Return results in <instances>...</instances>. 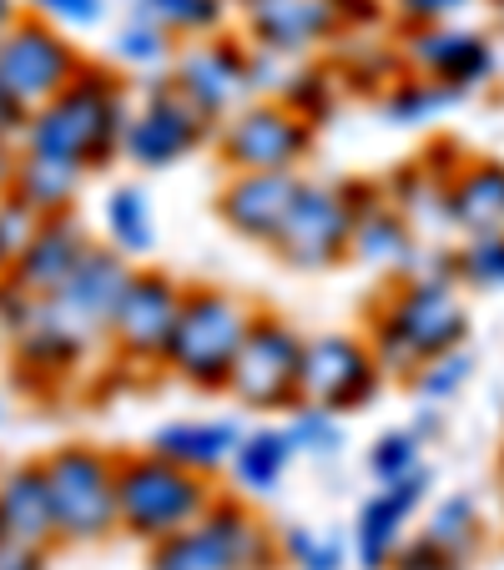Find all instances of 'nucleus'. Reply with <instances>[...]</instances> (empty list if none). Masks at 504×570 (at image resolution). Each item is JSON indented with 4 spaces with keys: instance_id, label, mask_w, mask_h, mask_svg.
Here are the masks:
<instances>
[{
    "instance_id": "obj_1",
    "label": "nucleus",
    "mask_w": 504,
    "mask_h": 570,
    "mask_svg": "<svg viewBox=\"0 0 504 570\" xmlns=\"http://www.w3.org/2000/svg\"><path fill=\"white\" fill-rule=\"evenodd\" d=\"M464 338H470V308L449 273H404L378 298L368 323L378 368L394 379H414L429 358L464 348Z\"/></svg>"
},
{
    "instance_id": "obj_2",
    "label": "nucleus",
    "mask_w": 504,
    "mask_h": 570,
    "mask_svg": "<svg viewBox=\"0 0 504 570\" xmlns=\"http://www.w3.org/2000/svg\"><path fill=\"white\" fill-rule=\"evenodd\" d=\"M131 121V97L111 71L97 61L81 66L71 87L56 101H46L26 127L21 151H41V157H61L81 173H97L111 157H121V137Z\"/></svg>"
},
{
    "instance_id": "obj_3",
    "label": "nucleus",
    "mask_w": 504,
    "mask_h": 570,
    "mask_svg": "<svg viewBox=\"0 0 504 570\" xmlns=\"http://www.w3.org/2000/svg\"><path fill=\"white\" fill-rule=\"evenodd\" d=\"M253 318H258V308L243 303L237 293L217 288V283L182 288V313H177V328H172V344H167L161 368L172 379H182L187 389L223 394Z\"/></svg>"
},
{
    "instance_id": "obj_4",
    "label": "nucleus",
    "mask_w": 504,
    "mask_h": 570,
    "mask_svg": "<svg viewBox=\"0 0 504 570\" xmlns=\"http://www.w3.org/2000/svg\"><path fill=\"white\" fill-rule=\"evenodd\" d=\"M217 505L213 480L161 460V454H117V520L127 535L161 546V540L192 530Z\"/></svg>"
},
{
    "instance_id": "obj_5",
    "label": "nucleus",
    "mask_w": 504,
    "mask_h": 570,
    "mask_svg": "<svg viewBox=\"0 0 504 570\" xmlns=\"http://www.w3.org/2000/svg\"><path fill=\"white\" fill-rule=\"evenodd\" d=\"M41 480L51 495L56 540L66 546H97L117 520V454L97 450V444H61V450L41 454Z\"/></svg>"
},
{
    "instance_id": "obj_6",
    "label": "nucleus",
    "mask_w": 504,
    "mask_h": 570,
    "mask_svg": "<svg viewBox=\"0 0 504 570\" xmlns=\"http://www.w3.org/2000/svg\"><path fill=\"white\" fill-rule=\"evenodd\" d=\"M278 560V540L243 500H217L192 530L151 546L147 570H268Z\"/></svg>"
},
{
    "instance_id": "obj_7",
    "label": "nucleus",
    "mask_w": 504,
    "mask_h": 570,
    "mask_svg": "<svg viewBox=\"0 0 504 570\" xmlns=\"http://www.w3.org/2000/svg\"><path fill=\"white\" fill-rule=\"evenodd\" d=\"M354 243V197L348 183H318L303 177L278 237H273V258L288 263L293 273H328L348 258Z\"/></svg>"
},
{
    "instance_id": "obj_8",
    "label": "nucleus",
    "mask_w": 504,
    "mask_h": 570,
    "mask_svg": "<svg viewBox=\"0 0 504 570\" xmlns=\"http://www.w3.org/2000/svg\"><path fill=\"white\" fill-rule=\"evenodd\" d=\"M87 56L66 41L61 26L26 16L11 26V36L0 41V97H11L21 111H41L46 101H56L76 76H81Z\"/></svg>"
},
{
    "instance_id": "obj_9",
    "label": "nucleus",
    "mask_w": 504,
    "mask_h": 570,
    "mask_svg": "<svg viewBox=\"0 0 504 570\" xmlns=\"http://www.w3.org/2000/svg\"><path fill=\"white\" fill-rule=\"evenodd\" d=\"M217 157L227 173H298V161L313 147V121L298 117L288 101L263 97L213 131Z\"/></svg>"
},
{
    "instance_id": "obj_10",
    "label": "nucleus",
    "mask_w": 504,
    "mask_h": 570,
    "mask_svg": "<svg viewBox=\"0 0 504 570\" xmlns=\"http://www.w3.org/2000/svg\"><path fill=\"white\" fill-rule=\"evenodd\" d=\"M298 374H303V334L278 313H258L243 348L233 358L227 389L243 410H298Z\"/></svg>"
},
{
    "instance_id": "obj_11",
    "label": "nucleus",
    "mask_w": 504,
    "mask_h": 570,
    "mask_svg": "<svg viewBox=\"0 0 504 570\" xmlns=\"http://www.w3.org/2000/svg\"><path fill=\"white\" fill-rule=\"evenodd\" d=\"M213 137V121L172 87V76H151L141 97L131 101V121L121 137V157L141 173H167L172 161L192 157Z\"/></svg>"
},
{
    "instance_id": "obj_12",
    "label": "nucleus",
    "mask_w": 504,
    "mask_h": 570,
    "mask_svg": "<svg viewBox=\"0 0 504 570\" xmlns=\"http://www.w3.org/2000/svg\"><path fill=\"white\" fill-rule=\"evenodd\" d=\"M384 389V368L364 334H313L303 338L298 404H318L333 414H354L374 404Z\"/></svg>"
},
{
    "instance_id": "obj_13",
    "label": "nucleus",
    "mask_w": 504,
    "mask_h": 570,
    "mask_svg": "<svg viewBox=\"0 0 504 570\" xmlns=\"http://www.w3.org/2000/svg\"><path fill=\"white\" fill-rule=\"evenodd\" d=\"M172 87L213 121V131L223 127L233 111H243L258 97V76H253V51L243 41H223V36H202L192 46H177L172 66Z\"/></svg>"
},
{
    "instance_id": "obj_14",
    "label": "nucleus",
    "mask_w": 504,
    "mask_h": 570,
    "mask_svg": "<svg viewBox=\"0 0 504 570\" xmlns=\"http://www.w3.org/2000/svg\"><path fill=\"white\" fill-rule=\"evenodd\" d=\"M177 313H182V283L157 268H137L117 303V318L107 328V344L127 364H161L172 344Z\"/></svg>"
},
{
    "instance_id": "obj_15",
    "label": "nucleus",
    "mask_w": 504,
    "mask_h": 570,
    "mask_svg": "<svg viewBox=\"0 0 504 570\" xmlns=\"http://www.w3.org/2000/svg\"><path fill=\"white\" fill-rule=\"evenodd\" d=\"M398 66L404 76H424L470 97L494 76V46L470 26H408L398 41Z\"/></svg>"
},
{
    "instance_id": "obj_16",
    "label": "nucleus",
    "mask_w": 504,
    "mask_h": 570,
    "mask_svg": "<svg viewBox=\"0 0 504 570\" xmlns=\"http://www.w3.org/2000/svg\"><path fill=\"white\" fill-rule=\"evenodd\" d=\"M243 26L258 56L303 61L338 31V11L333 0H243Z\"/></svg>"
},
{
    "instance_id": "obj_17",
    "label": "nucleus",
    "mask_w": 504,
    "mask_h": 570,
    "mask_svg": "<svg viewBox=\"0 0 504 570\" xmlns=\"http://www.w3.org/2000/svg\"><path fill=\"white\" fill-rule=\"evenodd\" d=\"M434 490V470H414L408 480L398 484H378L374 495L358 505V520H354V560L358 570H388L394 556L404 550V530L408 520L418 515V505L429 500Z\"/></svg>"
},
{
    "instance_id": "obj_18",
    "label": "nucleus",
    "mask_w": 504,
    "mask_h": 570,
    "mask_svg": "<svg viewBox=\"0 0 504 570\" xmlns=\"http://www.w3.org/2000/svg\"><path fill=\"white\" fill-rule=\"evenodd\" d=\"M131 273L137 268H131L117 248L91 243L87 258L76 263V273L61 283V293H56L51 303L81 328V334H91L97 344H107V328H111V318H117V303H121V293H127Z\"/></svg>"
},
{
    "instance_id": "obj_19",
    "label": "nucleus",
    "mask_w": 504,
    "mask_h": 570,
    "mask_svg": "<svg viewBox=\"0 0 504 570\" xmlns=\"http://www.w3.org/2000/svg\"><path fill=\"white\" fill-rule=\"evenodd\" d=\"M303 173H227V187L217 193V217L233 237L273 248L293 197H298Z\"/></svg>"
},
{
    "instance_id": "obj_20",
    "label": "nucleus",
    "mask_w": 504,
    "mask_h": 570,
    "mask_svg": "<svg viewBox=\"0 0 504 570\" xmlns=\"http://www.w3.org/2000/svg\"><path fill=\"white\" fill-rule=\"evenodd\" d=\"M348 197H354V253L358 263L384 273H414L418 263V233L408 227V217L388 203L384 187L374 183H348Z\"/></svg>"
},
{
    "instance_id": "obj_21",
    "label": "nucleus",
    "mask_w": 504,
    "mask_h": 570,
    "mask_svg": "<svg viewBox=\"0 0 504 570\" xmlns=\"http://www.w3.org/2000/svg\"><path fill=\"white\" fill-rule=\"evenodd\" d=\"M87 248H91V237H87V227L76 223L71 213L41 217V227H36V237H31V248L21 253V263H16L6 278H11L21 293H31V298H56V293H61V283L76 273V263L87 258Z\"/></svg>"
},
{
    "instance_id": "obj_22",
    "label": "nucleus",
    "mask_w": 504,
    "mask_h": 570,
    "mask_svg": "<svg viewBox=\"0 0 504 570\" xmlns=\"http://www.w3.org/2000/svg\"><path fill=\"white\" fill-rule=\"evenodd\" d=\"M243 434H247V424L233 420V414H207V420H167L147 440V450L161 454V460L182 464V470H192V474H202V480H213L217 470H227V464H233Z\"/></svg>"
},
{
    "instance_id": "obj_23",
    "label": "nucleus",
    "mask_w": 504,
    "mask_h": 570,
    "mask_svg": "<svg viewBox=\"0 0 504 570\" xmlns=\"http://www.w3.org/2000/svg\"><path fill=\"white\" fill-rule=\"evenodd\" d=\"M0 540L31 550L56 546V520H51V495L41 480V460H26L16 470L0 474Z\"/></svg>"
},
{
    "instance_id": "obj_24",
    "label": "nucleus",
    "mask_w": 504,
    "mask_h": 570,
    "mask_svg": "<svg viewBox=\"0 0 504 570\" xmlns=\"http://www.w3.org/2000/svg\"><path fill=\"white\" fill-rule=\"evenodd\" d=\"M449 227L459 237H504V161L474 157L454 173Z\"/></svg>"
},
{
    "instance_id": "obj_25",
    "label": "nucleus",
    "mask_w": 504,
    "mask_h": 570,
    "mask_svg": "<svg viewBox=\"0 0 504 570\" xmlns=\"http://www.w3.org/2000/svg\"><path fill=\"white\" fill-rule=\"evenodd\" d=\"M293 460H298V450H293L288 430H283V424H258V430L243 434V444H237L227 470H233L237 490H243L247 500H273L283 490V480H288Z\"/></svg>"
},
{
    "instance_id": "obj_26",
    "label": "nucleus",
    "mask_w": 504,
    "mask_h": 570,
    "mask_svg": "<svg viewBox=\"0 0 504 570\" xmlns=\"http://www.w3.org/2000/svg\"><path fill=\"white\" fill-rule=\"evenodd\" d=\"M87 177H91V173H81V167H71V161H61V157L21 151V157H16L11 193L21 197L31 213L61 217V213H71V203L81 197V183H87Z\"/></svg>"
},
{
    "instance_id": "obj_27",
    "label": "nucleus",
    "mask_w": 504,
    "mask_h": 570,
    "mask_svg": "<svg viewBox=\"0 0 504 570\" xmlns=\"http://www.w3.org/2000/svg\"><path fill=\"white\" fill-rule=\"evenodd\" d=\"M101 227H107V248H117L127 263H141L157 253V207L141 183H121L101 203Z\"/></svg>"
},
{
    "instance_id": "obj_28",
    "label": "nucleus",
    "mask_w": 504,
    "mask_h": 570,
    "mask_svg": "<svg viewBox=\"0 0 504 570\" xmlns=\"http://www.w3.org/2000/svg\"><path fill=\"white\" fill-rule=\"evenodd\" d=\"M449 183H454L449 167H439L434 157H418L388 183V203L408 217L414 233L418 227H449Z\"/></svg>"
},
{
    "instance_id": "obj_29",
    "label": "nucleus",
    "mask_w": 504,
    "mask_h": 570,
    "mask_svg": "<svg viewBox=\"0 0 504 570\" xmlns=\"http://www.w3.org/2000/svg\"><path fill=\"white\" fill-rule=\"evenodd\" d=\"M424 546L434 550V556H444L449 566H464V560L474 556V546H480V500L474 495H444L439 505L429 510V520H424Z\"/></svg>"
},
{
    "instance_id": "obj_30",
    "label": "nucleus",
    "mask_w": 504,
    "mask_h": 570,
    "mask_svg": "<svg viewBox=\"0 0 504 570\" xmlns=\"http://www.w3.org/2000/svg\"><path fill=\"white\" fill-rule=\"evenodd\" d=\"M127 6L137 21L161 26L172 41H182V36L187 41H202L227 16V0H127Z\"/></svg>"
},
{
    "instance_id": "obj_31",
    "label": "nucleus",
    "mask_w": 504,
    "mask_h": 570,
    "mask_svg": "<svg viewBox=\"0 0 504 570\" xmlns=\"http://www.w3.org/2000/svg\"><path fill=\"white\" fill-rule=\"evenodd\" d=\"M459 91L439 87V81H424V76H398L394 87H388L384 97V111L388 121H398V127H429L434 117H444L449 107H459Z\"/></svg>"
},
{
    "instance_id": "obj_32",
    "label": "nucleus",
    "mask_w": 504,
    "mask_h": 570,
    "mask_svg": "<svg viewBox=\"0 0 504 570\" xmlns=\"http://www.w3.org/2000/svg\"><path fill=\"white\" fill-rule=\"evenodd\" d=\"M283 430H288L293 450H298L303 460H318V464L338 460V454H344V444H348L344 414L318 410V404H298V410H288V424H283Z\"/></svg>"
},
{
    "instance_id": "obj_33",
    "label": "nucleus",
    "mask_w": 504,
    "mask_h": 570,
    "mask_svg": "<svg viewBox=\"0 0 504 570\" xmlns=\"http://www.w3.org/2000/svg\"><path fill=\"white\" fill-rule=\"evenodd\" d=\"M449 278L470 293H504V237H459V248H449Z\"/></svg>"
},
{
    "instance_id": "obj_34",
    "label": "nucleus",
    "mask_w": 504,
    "mask_h": 570,
    "mask_svg": "<svg viewBox=\"0 0 504 570\" xmlns=\"http://www.w3.org/2000/svg\"><path fill=\"white\" fill-rule=\"evenodd\" d=\"M111 56H117L121 66H137V71H161V66H172L177 41L161 31V26L127 16V21L117 26V36H111Z\"/></svg>"
},
{
    "instance_id": "obj_35",
    "label": "nucleus",
    "mask_w": 504,
    "mask_h": 570,
    "mask_svg": "<svg viewBox=\"0 0 504 570\" xmlns=\"http://www.w3.org/2000/svg\"><path fill=\"white\" fill-rule=\"evenodd\" d=\"M424 450H429V444L418 440L408 424L404 430H384L368 444V474H374V484H398L414 470H424Z\"/></svg>"
},
{
    "instance_id": "obj_36",
    "label": "nucleus",
    "mask_w": 504,
    "mask_h": 570,
    "mask_svg": "<svg viewBox=\"0 0 504 570\" xmlns=\"http://www.w3.org/2000/svg\"><path fill=\"white\" fill-rule=\"evenodd\" d=\"M474 348H449V354L429 358V364L418 368L414 379H408V389H414L424 404H449L454 394H464V384L474 379Z\"/></svg>"
},
{
    "instance_id": "obj_37",
    "label": "nucleus",
    "mask_w": 504,
    "mask_h": 570,
    "mask_svg": "<svg viewBox=\"0 0 504 570\" xmlns=\"http://www.w3.org/2000/svg\"><path fill=\"white\" fill-rule=\"evenodd\" d=\"M278 556L293 570H344L348 546L344 535H328V530H308V525H288L278 540Z\"/></svg>"
},
{
    "instance_id": "obj_38",
    "label": "nucleus",
    "mask_w": 504,
    "mask_h": 570,
    "mask_svg": "<svg viewBox=\"0 0 504 570\" xmlns=\"http://www.w3.org/2000/svg\"><path fill=\"white\" fill-rule=\"evenodd\" d=\"M36 227H41V213H31L16 193H0V278L21 263V253L31 248Z\"/></svg>"
},
{
    "instance_id": "obj_39",
    "label": "nucleus",
    "mask_w": 504,
    "mask_h": 570,
    "mask_svg": "<svg viewBox=\"0 0 504 570\" xmlns=\"http://www.w3.org/2000/svg\"><path fill=\"white\" fill-rule=\"evenodd\" d=\"M26 16H41V21L61 26V31H91L111 16V0H21Z\"/></svg>"
},
{
    "instance_id": "obj_40",
    "label": "nucleus",
    "mask_w": 504,
    "mask_h": 570,
    "mask_svg": "<svg viewBox=\"0 0 504 570\" xmlns=\"http://www.w3.org/2000/svg\"><path fill=\"white\" fill-rule=\"evenodd\" d=\"M474 0H394V11L404 26H454Z\"/></svg>"
},
{
    "instance_id": "obj_41",
    "label": "nucleus",
    "mask_w": 504,
    "mask_h": 570,
    "mask_svg": "<svg viewBox=\"0 0 504 570\" xmlns=\"http://www.w3.org/2000/svg\"><path fill=\"white\" fill-rule=\"evenodd\" d=\"M26 127H31V111H21L11 97H0V151H21Z\"/></svg>"
},
{
    "instance_id": "obj_42",
    "label": "nucleus",
    "mask_w": 504,
    "mask_h": 570,
    "mask_svg": "<svg viewBox=\"0 0 504 570\" xmlns=\"http://www.w3.org/2000/svg\"><path fill=\"white\" fill-rule=\"evenodd\" d=\"M394 570H459V566H449L444 556H434L424 540H414V546H404L394 556Z\"/></svg>"
},
{
    "instance_id": "obj_43",
    "label": "nucleus",
    "mask_w": 504,
    "mask_h": 570,
    "mask_svg": "<svg viewBox=\"0 0 504 570\" xmlns=\"http://www.w3.org/2000/svg\"><path fill=\"white\" fill-rule=\"evenodd\" d=\"M0 570H46V550L16 546V540H0Z\"/></svg>"
},
{
    "instance_id": "obj_44",
    "label": "nucleus",
    "mask_w": 504,
    "mask_h": 570,
    "mask_svg": "<svg viewBox=\"0 0 504 570\" xmlns=\"http://www.w3.org/2000/svg\"><path fill=\"white\" fill-rule=\"evenodd\" d=\"M408 430H414L424 444L439 440V434H444V414H439V404H424V410L414 414V424H408Z\"/></svg>"
},
{
    "instance_id": "obj_45",
    "label": "nucleus",
    "mask_w": 504,
    "mask_h": 570,
    "mask_svg": "<svg viewBox=\"0 0 504 570\" xmlns=\"http://www.w3.org/2000/svg\"><path fill=\"white\" fill-rule=\"evenodd\" d=\"M16 21H21V0H0V41L11 36Z\"/></svg>"
},
{
    "instance_id": "obj_46",
    "label": "nucleus",
    "mask_w": 504,
    "mask_h": 570,
    "mask_svg": "<svg viewBox=\"0 0 504 570\" xmlns=\"http://www.w3.org/2000/svg\"><path fill=\"white\" fill-rule=\"evenodd\" d=\"M0 424H6V394H0Z\"/></svg>"
},
{
    "instance_id": "obj_47",
    "label": "nucleus",
    "mask_w": 504,
    "mask_h": 570,
    "mask_svg": "<svg viewBox=\"0 0 504 570\" xmlns=\"http://www.w3.org/2000/svg\"><path fill=\"white\" fill-rule=\"evenodd\" d=\"M500 470H504V464H500Z\"/></svg>"
}]
</instances>
